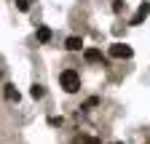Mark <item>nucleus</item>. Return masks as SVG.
I'll return each instance as SVG.
<instances>
[{
	"mask_svg": "<svg viewBox=\"0 0 150 144\" xmlns=\"http://www.w3.org/2000/svg\"><path fill=\"white\" fill-rule=\"evenodd\" d=\"M59 83H62V88H64L67 94H75L81 88V75L75 69H64L62 75H59Z\"/></svg>",
	"mask_w": 150,
	"mask_h": 144,
	"instance_id": "nucleus-1",
	"label": "nucleus"
},
{
	"mask_svg": "<svg viewBox=\"0 0 150 144\" xmlns=\"http://www.w3.org/2000/svg\"><path fill=\"white\" fill-rule=\"evenodd\" d=\"M131 53L134 51H131V45H126V43H112L110 45V56L112 59H129Z\"/></svg>",
	"mask_w": 150,
	"mask_h": 144,
	"instance_id": "nucleus-2",
	"label": "nucleus"
},
{
	"mask_svg": "<svg viewBox=\"0 0 150 144\" xmlns=\"http://www.w3.org/2000/svg\"><path fill=\"white\" fill-rule=\"evenodd\" d=\"M147 13H150V6H147V3H142V6H139V11L134 13V19H131V24H142Z\"/></svg>",
	"mask_w": 150,
	"mask_h": 144,
	"instance_id": "nucleus-3",
	"label": "nucleus"
},
{
	"mask_svg": "<svg viewBox=\"0 0 150 144\" xmlns=\"http://www.w3.org/2000/svg\"><path fill=\"white\" fill-rule=\"evenodd\" d=\"M83 56H86V62H91V64H94V62H102V53H99L97 48H86Z\"/></svg>",
	"mask_w": 150,
	"mask_h": 144,
	"instance_id": "nucleus-4",
	"label": "nucleus"
},
{
	"mask_svg": "<svg viewBox=\"0 0 150 144\" xmlns=\"http://www.w3.org/2000/svg\"><path fill=\"white\" fill-rule=\"evenodd\" d=\"M67 51H81V45H83V40L81 38H75V35H72V38H67Z\"/></svg>",
	"mask_w": 150,
	"mask_h": 144,
	"instance_id": "nucleus-5",
	"label": "nucleus"
},
{
	"mask_svg": "<svg viewBox=\"0 0 150 144\" xmlns=\"http://www.w3.org/2000/svg\"><path fill=\"white\" fill-rule=\"evenodd\" d=\"M6 99H8V101H19V91H16V85H11V83L6 85Z\"/></svg>",
	"mask_w": 150,
	"mask_h": 144,
	"instance_id": "nucleus-6",
	"label": "nucleus"
},
{
	"mask_svg": "<svg viewBox=\"0 0 150 144\" xmlns=\"http://www.w3.org/2000/svg\"><path fill=\"white\" fill-rule=\"evenodd\" d=\"M30 96H32V99H43V96H46V88H43V85H38V83H35V85L30 88Z\"/></svg>",
	"mask_w": 150,
	"mask_h": 144,
	"instance_id": "nucleus-7",
	"label": "nucleus"
},
{
	"mask_svg": "<svg viewBox=\"0 0 150 144\" xmlns=\"http://www.w3.org/2000/svg\"><path fill=\"white\" fill-rule=\"evenodd\" d=\"M38 40H40V43H48L51 40V29L48 27H38Z\"/></svg>",
	"mask_w": 150,
	"mask_h": 144,
	"instance_id": "nucleus-8",
	"label": "nucleus"
},
{
	"mask_svg": "<svg viewBox=\"0 0 150 144\" xmlns=\"http://www.w3.org/2000/svg\"><path fill=\"white\" fill-rule=\"evenodd\" d=\"M75 144H99V139H94V136H78Z\"/></svg>",
	"mask_w": 150,
	"mask_h": 144,
	"instance_id": "nucleus-9",
	"label": "nucleus"
},
{
	"mask_svg": "<svg viewBox=\"0 0 150 144\" xmlns=\"http://www.w3.org/2000/svg\"><path fill=\"white\" fill-rule=\"evenodd\" d=\"M97 104H99V99H97V96H91V99H86V104L81 107V110H91V107H97Z\"/></svg>",
	"mask_w": 150,
	"mask_h": 144,
	"instance_id": "nucleus-10",
	"label": "nucleus"
},
{
	"mask_svg": "<svg viewBox=\"0 0 150 144\" xmlns=\"http://www.w3.org/2000/svg\"><path fill=\"white\" fill-rule=\"evenodd\" d=\"M30 3H32V0H16V8L19 11H30Z\"/></svg>",
	"mask_w": 150,
	"mask_h": 144,
	"instance_id": "nucleus-11",
	"label": "nucleus"
},
{
	"mask_svg": "<svg viewBox=\"0 0 150 144\" xmlns=\"http://www.w3.org/2000/svg\"><path fill=\"white\" fill-rule=\"evenodd\" d=\"M126 8V3H123V0H112V11H115V13H121Z\"/></svg>",
	"mask_w": 150,
	"mask_h": 144,
	"instance_id": "nucleus-12",
	"label": "nucleus"
},
{
	"mask_svg": "<svg viewBox=\"0 0 150 144\" xmlns=\"http://www.w3.org/2000/svg\"><path fill=\"white\" fill-rule=\"evenodd\" d=\"M48 125H62V117H48Z\"/></svg>",
	"mask_w": 150,
	"mask_h": 144,
	"instance_id": "nucleus-13",
	"label": "nucleus"
},
{
	"mask_svg": "<svg viewBox=\"0 0 150 144\" xmlns=\"http://www.w3.org/2000/svg\"><path fill=\"white\" fill-rule=\"evenodd\" d=\"M112 144H123V141H112Z\"/></svg>",
	"mask_w": 150,
	"mask_h": 144,
	"instance_id": "nucleus-14",
	"label": "nucleus"
}]
</instances>
